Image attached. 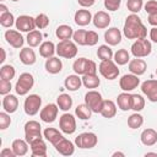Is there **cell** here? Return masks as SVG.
<instances>
[{"label": "cell", "mask_w": 157, "mask_h": 157, "mask_svg": "<svg viewBox=\"0 0 157 157\" xmlns=\"http://www.w3.org/2000/svg\"><path fill=\"white\" fill-rule=\"evenodd\" d=\"M123 33L128 39H142L146 38L147 29L141 18L136 13H131L125 18Z\"/></svg>", "instance_id": "1"}, {"label": "cell", "mask_w": 157, "mask_h": 157, "mask_svg": "<svg viewBox=\"0 0 157 157\" xmlns=\"http://www.w3.org/2000/svg\"><path fill=\"white\" fill-rule=\"evenodd\" d=\"M72 70L77 75L86 74H97V65L93 60H88L86 58H78L72 64Z\"/></svg>", "instance_id": "2"}, {"label": "cell", "mask_w": 157, "mask_h": 157, "mask_svg": "<svg viewBox=\"0 0 157 157\" xmlns=\"http://www.w3.org/2000/svg\"><path fill=\"white\" fill-rule=\"evenodd\" d=\"M33 85H34V78H33L32 74L23 72L20 75L18 80L15 85V91L20 96H26L29 92V90L33 87Z\"/></svg>", "instance_id": "3"}, {"label": "cell", "mask_w": 157, "mask_h": 157, "mask_svg": "<svg viewBox=\"0 0 157 157\" xmlns=\"http://www.w3.org/2000/svg\"><path fill=\"white\" fill-rule=\"evenodd\" d=\"M152 52V44L148 39H136L131 45V54L135 58H145Z\"/></svg>", "instance_id": "4"}, {"label": "cell", "mask_w": 157, "mask_h": 157, "mask_svg": "<svg viewBox=\"0 0 157 157\" xmlns=\"http://www.w3.org/2000/svg\"><path fill=\"white\" fill-rule=\"evenodd\" d=\"M56 54L60 58H65V59H72V58H75L76 54H77L76 43L71 42L70 39L60 40L56 44Z\"/></svg>", "instance_id": "5"}, {"label": "cell", "mask_w": 157, "mask_h": 157, "mask_svg": "<svg viewBox=\"0 0 157 157\" xmlns=\"http://www.w3.org/2000/svg\"><path fill=\"white\" fill-rule=\"evenodd\" d=\"M98 70L101 72V75L107 78V80H114L119 76V69H118V65L115 61H113L112 59L109 60H102L99 66H98Z\"/></svg>", "instance_id": "6"}, {"label": "cell", "mask_w": 157, "mask_h": 157, "mask_svg": "<svg viewBox=\"0 0 157 157\" xmlns=\"http://www.w3.org/2000/svg\"><path fill=\"white\" fill-rule=\"evenodd\" d=\"M103 102H104V99L98 91L92 90L85 94V103L91 108V110L93 113H101Z\"/></svg>", "instance_id": "7"}, {"label": "cell", "mask_w": 157, "mask_h": 157, "mask_svg": "<svg viewBox=\"0 0 157 157\" xmlns=\"http://www.w3.org/2000/svg\"><path fill=\"white\" fill-rule=\"evenodd\" d=\"M42 126L36 120H29L25 124V137L28 144L37 139H42Z\"/></svg>", "instance_id": "8"}, {"label": "cell", "mask_w": 157, "mask_h": 157, "mask_svg": "<svg viewBox=\"0 0 157 157\" xmlns=\"http://www.w3.org/2000/svg\"><path fill=\"white\" fill-rule=\"evenodd\" d=\"M40 105H42V98L38 94H29L25 99L23 109H25V113L27 115L33 117L39 112Z\"/></svg>", "instance_id": "9"}, {"label": "cell", "mask_w": 157, "mask_h": 157, "mask_svg": "<svg viewBox=\"0 0 157 157\" xmlns=\"http://www.w3.org/2000/svg\"><path fill=\"white\" fill-rule=\"evenodd\" d=\"M98 142V137L93 132H82L75 139V145L78 148H93Z\"/></svg>", "instance_id": "10"}, {"label": "cell", "mask_w": 157, "mask_h": 157, "mask_svg": "<svg viewBox=\"0 0 157 157\" xmlns=\"http://www.w3.org/2000/svg\"><path fill=\"white\" fill-rule=\"evenodd\" d=\"M59 128L64 134L71 135L76 131V120L75 117L70 113H65L59 119Z\"/></svg>", "instance_id": "11"}, {"label": "cell", "mask_w": 157, "mask_h": 157, "mask_svg": "<svg viewBox=\"0 0 157 157\" xmlns=\"http://www.w3.org/2000/svg\"><path fill=\"white\" fill-rule=\"evenodd\" d=\"M139 85H140V78L137 77V75L134 74H126L121 76L119 80V86L124 92H130L135 90Z\"/></svg>", "instance_id": "12"}, {"label": "cell", "mask_w": 157, "mask_h": 157, "mask_svg": "<svg viewBox=\"0 0 157 157\" xmlns=\"http://www.w3.org/2000/svg\"><path fill=\"white\" fill-rule=\"evenodd\" d=\"M16 28L21 32H31L33 31L37 26H36V18H33L32 16L28 15H21L16 18Z\"/></svg>", "instance_id": "13"}, {"label": "cell", "mask_w": 157, "mask_h": 157, "mask_svg": "<svg viewBox=\"0 0 157 157\" xmlns=\"http://www.w3.org/2000/svg\"><path fill=\"white\" fill-rule=\"evenodd\" d=\"M58 110H59L58 104L49 103V104H47L44 108L40 109L39 117H40V119H42L44 123H53V121L56 119V117H58Z\"/></svg>", "instance_id": "14"}, {"label": "cell", "mask_w": 157, "mask_h": 157, "mask_svg": "<svg viewBox=\"0 0 157 157\" xmlns=\"http://www.w3.org/2000/svg\"><path fill=\"white\" fill-rule=\"evenodd\" d=\"M141 91L150 102H157V80H146L142 82Z\"/></svg>", "instance_id": "15"}, {"label": "cell", "mask_w": 157, "mask_h": 157, "mask_svg": "<svg viewBox=\"0 0 157 157\" xmlns=\"http://www.w3.org/2000/svg\"><path fill=\"white\" fill-rule=\"evenodd\" d=\"M4 37H5L6 42H7L11 47H13V48H16V49L21 48V47L23 45V43H25L23 37H22V34L20 33V31L7 29V31L4 33Z\"/></svg>", "instance_id": "16"}, {"label": "cell", "mask_w": 157, "mask_h": 157, "mask_svg": "<svg viewBox=\"0 0 157 157\" xmlns=\"http://www.w3.org/2000/svg\"><path fill=\"white\" fill-rule=\"evenodd\" d=\"M104 40L108 45H118L121 42V32L117 27H110L104 33Z\"/></svg>", "instance_id": "17"}, {"label": "cell", "mask_w": 157, "mask_h": 157, "mask_svg": "<svg viewBox=\"0 0 157 157\" xmlns=\"http://www.w3.org/2000/svg\"><path fill=\"white\" fill-rule=\"evenodd\" d=\"M92 22H93V25H94L96 28L103 29V28H107V27L110 25V16H109L108 12H105V11H98V12L93 16Z\"/></svg>", "instance_id": "18"}, {"label": "cell", "mask_w": 157, "mask_h": 157, "mask_svg": "<svg viewBox=\"0 0 157 157\" xmlns=\"http://www.w3.org/2000/svg\"><path fill=\"white\" fill-rule=\"evenodd\" d=\"M29 147H31L32 156H34V157H45L47 156V145H45L43 137L32 141L29 144Z\"/></svg>", "instance_id": "19"}, {"label": "cell", "mask_w": 157, "mask_h": 157, "mask_svg": "<svg viewBox=\"0 0 157 157\" xmlns=\"http://www.w3.org/2000/svg\"><path fill=\"white\" fill-rule=\"evenodd\" d=\"M54 147H55V150H56L60 155H63V156H71V155H74V152H75V146H74V144H72L70 140L65 139V137H63Z\"/></svg>", "instance_id": "20"}, {"label": "cell", "mask_w": 157, "mask_h": 157, "mask_svg": "<svg viewBox=\"0 0 157 157\" xmlns=\"http://www.w3.org/2000/svg\"><path fill=\"white\" fill-rule=\"evenodd\" d=\"M146 69H147V64H146V61L144 59L135 58V59L129 61V70L134 75H137V76L144 75Z\"/></svg>", "instance_id": "21"}, {"label": "cell", "mask_w": 157, "mask_h": 157, "mask_svg": "<svg viewBox=\"0 0 157 157\" xmlns=\"http://www.w3.org/2000/svg\"><path fill=\"white\" fill-rule=\"evenodd\" d=\"M92 18H93V17H92V13H91L88 10H86V9L77 10V11L75 12V16H74L75 23H76L77 26H81V27L90 25L91 21H92Z\"/></svg>", "instance_id": "22"}, {"label": "cell", "mask_w": 157, "mask_h": 157, "mask_svg": "<svg viewBox=\"0 0 157 157\" xmlns=\"http://www.w3.org/2000/svg\"><path fill=\"white\" fill-rule=\"evenodd\" d=\"M2 108L5 112H7L9 114L15 113L18 108V99L16 96L13 94H6L2 98Z\"/></svg>", "instance_id": "23"}, {"label": "cell", "mask_w": 157, "mask_h": 157, "mask_svg": "<svg viewBox=\"0 0 157 157\" xmlns=\"http://www.w3.org/2000/svg\"><path fill=\"white\" fill-rule=\"evenodd\" d=\"M101 114L103 118H107V119L114 118L117 114V104L110 99H104L101 109Z\"/></svg>", "instance_id": "24"}, {"label": "cell", "mask_w": 157, "mask_h": 157, "mask_svg": "<svg viewBox=\"0 0 157 157\" xmlns=\"http://www.w3.org/2000/svg\"><path fill=\"white\" fill-rule=\"evenodd\" d=\"M140 139L145 146H153L157 142V131L155 129H151V128L145 129L141 132Z\"/></svg>", "instance_id": "25"}, {"label": "cell", "mask_w": 157, "mask_h": 157, "mask_svg": "<svg viewBox=\"0 0 157 157\" xmlns=\"http://www.w3.org/2000/svg\"><path fill=\"white\" fill-rule=\"evenodd\" d=\"M81 85H82V78H81L77 74H75V75H69V76L65 78V81H64L65 88L69 90V91H71V92L77 91V90L81 87Z\"/></svg>", "instance_id": "26"}, {"label": "cell", "mask_w": 157, "mask_h": 157, "mask_svg": "<svg viewBox=\"0 0 157 157\" xmlns=\"http://www.w3.org/2000/svg\"><path fill=\"white\" fill-rule=\"evenodd\" d=\"M63 69V63L59 58H55V56H52V58H48L47 61H45V70L49 72V74H59Z\"/></svg>", "instance_id": "27"}, {"label": "cell", "mask_w": 157, "mask_h": 157, "mask_svg": "<svg viewBox=\"0 0 157 157\" xmlns=\"http://www.w3.org/2000/svg\"><path fill=\"white\" fill-rule=\"evenodd\" d=\"M43 136L45 137V140H48L53 146H55L64 136L61 135V132L55 129V128H47L44 131H43Z\"/></svg>", "instance_id": "28"}, {"label": "cell", "mask_w": 157, "mask_h": 157, "mask_svg": "<svg viewBox=\"0 0 157 157\" xmlns=\"http://www.w3.org/2000/svg\"><path fill=\"white\" fill-rule=\"evenodd\" d=\"M20 60L25 65H33L36 63V53L33 49L28 48H22L20 52Z\"/></svg>", "instance_id": "29"}, {"label": "cell", "mask_w": 157, "mask_h": 157, "mask_svg": "<svg viewBox=\"0 0 157 157\" xmlns=\"http://www.w3.org/2000/svg\"><path fill=\"white\" fill-rule=\"evenodd\" d=\"M11 148L13 150L16 156L22 157V156L27 155V152H28V142L26 140H22V139H16L12 141Z\"/></svg>", "instance_id": "30"}, {"label": "cell", "mask_w": 157, "mask_h": 157, "mask_svg": "<svg viewBox=\"0 0 157 157\" xmlns=\"http://www.w3.org/2000/svg\"><path fill=\"white\" fill-rule=\"evenodd\" d=\"M54 53H56V47L54 45L53 42H50V40L42 42V44L39 45V54H40V56L48 59V58H52L54 55Z\"/></svg>", "instance_id": "31"}, {"label": "cell", "mask_w": 157, "mask_h": 157, "mask_svg": "<svg viewBox=\"0 0 157 157\" xmlns=\"http://www.w3.org/2000/svg\"><path fill=\"white\" fill-rule=\"evenodd\" d=\"M117 104H118V108L123 112L131 109V94L129 92H123V93L118 94Z\"/></svg>", "instance_id": "32"}, {"label": "cell", "mask_w": 157, "mask_h": 157, "mask_svg": "<svg viewBox=\"0 0 157 157\" xmlns=\"http://www.w3.org/2000/svg\"><path fill=\"white\" fill-rule=\"evenodd\" d=\"M42 39H43V36L38 29H33V31L28 32L27 38H26V40H27V43H28V45L31 48L40 45L42 44Z\"/></svg>", "instance_id": "33"}, {"label": "cell", "mask_w": 157, "mask_h": 157, "mask_svg": "<svg viewBox=\"0 0 157 157\" xmlns=\"http://www.w3.org/2000/svg\"><path fill=\"white\" fill-rule=\"evenodd\" d=\"M99 83H101V80L97 76V74H86L82 77V85L87 88H97Z\"/></svg>", "instance_id": "34"}, {"label": "cell", "mask_w": 157, "mask_h": 157, "mask_svg": "<svg viewBox=\"0 0 157 157\" xmlns=\"http://www.w3.org/2000/svg\"><path fill=\"white\" fill-rule=\"evenodd\" d=\"M56 104H58L59 109H61L64 112H67L72 107V98L67 93H61L56 98Z\"/></svg>", "instance_id": "35"}, {"label": "cell", "mask_w": 157, "mask_h": 157, "mask_svg": "<svg viewBox=\"0 0 157 157\" xmlns=\"http://www.w3.org/2000/svg\"><path fill=\"white\" fill-rule=\"evenodd\" d=\"M55 34H56V37H58L59 39L66 40V39H70V38L72 37L74 29H72L70 26H67V25H60V26L56 28Z\"/></svg>", "instance_id": "36"}, {"label": "cell", "mask_w": 157, "mask_h": 157, "mask_svg": "<svg viewBox=\"0 0 157 157\" xmlns=\"http://www.w3.org/2000/svg\"><path fill=\"white\" fill-rule=\"evenodd\" d=\"M93 112L91 110V108L86 104V103H82V104H78L75 109V114L77 115L78 119L81 120H88L91 118V114Z\"/></svg>", "instance_id": "37"}, {"label": "cell", "mask_w": 157, "mask_h": 157, "mask_svg": "<svg viewBox=\"0 0 157 157\" xmlns=\"http://www.w3.org/2000/svg\"><path fill=\"white\" fill-rule=\"evenodd\" d=\"M114 61L117 65H125L130 61V54L126 49H118L114 53Z\"/></svg>", "instance_id": "38"}, {"label": "cell", "mask_w": 157, "mask_h": 157, "mask_svg": "<svg viewBox=\"0 0 157 157\" xmlns=\"http://www.w3.org/2000/svg\"><path fill=\"white\" fill-rule=\"evenodd\" d=\"M97 56L102 61V60H109V59H112L114 56V54H113V50L110 49V47L108 44H103V45H99L98 47V49H97Z\"/></svg>", "instance_id": "39"}, {"label": "cell", "mask_w": 157, "mask_h": 157, "mask_svg": "<svg viewBox=\"0 0 157 157\" xmlns=\"http://www.w3.org/2000/svg\"><path fill=\"white\" fill-rule=\"evenodd\" d=\"M144 124V117L139 114V112H135L128 118V126L130 129H137Z\"/></svg>", "instance_id": "40"}, {"label": "cell", "mask_w": 157, "mask_h": 157, "mask_svg": "<svg viewBox=\"0 0 157 157\" xmlns=\"http://www.w3.org/2000/svg\"><path fill=\"white\" fill-rule=\"evenodd\" d=\"M145 108V98L141 94H131V109L140 112Z\"/></svg>", "instance_id": "41"}, {"label": "cell", "mask_w": 157, "mask_h": 157, "mask_svg": "<svg viewBox=\"0 0 157 157\" xmlns=\"http://www.w3.org/2000/svg\"><path fill=\"white\" fill-rule=\"evenodd\" d=\"M16 75V70L12 65H2L0 69V77L11 81Z\"/></svg>", "instance_id": "42"}, {"label": "cell", "mask_w": 157, "mask_h": 157, "mask_svg": "<svg viewBox=\"0 0 157 157\" xmlns=\"http://www.w3.org/2000/svg\"><path fill=\"white\" fill-rule=\"evenodd\" d=\"M15 22H16V20H15V17H13V15L11 12H6V13L0 15V25L2 27L10 28Z\"/></svg>", "instance_id": "43"}, {"label": "cell", "mask_w": 157, "mask_h": 157, "mask_svg": "<svg viewBox=\"0 0 157 157\" xmlns=\"http://www.w3.org/2000/svg\"><path fill=\"white\" fill-rule=\"evenodd\" d=\"M86 34H87L86 29H77L74 32L72 39L78 45H86Z\"/></svg>", "instance_id": "44"}, {"label": "cell", "mask_w": 157, "mask_h": 157, "mask_svg": "<svg viewBox=\"0 0 157 157\" xmlns=\"http://www.w3.org/2000/svg\"><path fill=\"white\" fill-rule=\"evenodd\" d=\"M144 6V0H128L126 1V7L130 12L137 13Z\"/></svg>", "instance_id": "45"}, {"label": "cell", "mask_w": 157, "mask_h": 157, "mask_svg": "<svg viewBox=\"0 0 157 157\" xmlns=\"http://www.w3.org/2000/svg\"><path fill=\"white\" fill-rule=\"evenodd\" d=\"M48 25H49V17L45 13H39L36 17V26H37V28L44 29V28L48 27Z\"/></svg>", "instance_id": "46"}, {"label": "cell", "mask_w": 157, "mask_h": 157, "mask_svg": "<svg viewBox=\"0 0 157 157\" xmlns=\"http://www.w3.org/2000/svg\"><path fill=\"white\" fill-rule=\"evenodd\" d=\"M11 124V118L7 112H1L0 113V129L6 130Z\"/></svg>", "instance_id": "47"}, {"label": "cell", "mask_w": 157, "mask_h": 157, "mask_svg": "<svg viewBox=\"0 0 157 157\" xmlns=\"http://www.w3.org/2000/svg\"><path fill=\"white\" fill-rule=\"evenodd\" d=\"M98 42V34L97 32L94 31H87V34H86V45H90V47H93L96 45Z\"/></svg>", "instance_id": "48"}, {"label": "cell", "mask_w": 157, "mask_h": 157, "mask_svg": "<svg viewBox=\"0 0 157 157\" xmlns=\"http://www.w3.org/2000/svg\"><path fill=\"white\" fill-rule=\"evenodd\" d=\"M12 86H11V81L9 80H5V78H1L0 80V94L1 96H6L10 93Z\"/></svg>", "instance_id": "49"}, {"label": "cell", "mask_w": 157, "mask_h": 157, "mask_svg": "<svg viewBox=\"0 0 157 157\" xmlns=\"http://www.w3.org/2000/svg\"><path fill=\"white\" fill-rule=\"evenodd\" d=\"M120 4H121V0H104V7L109 11L119 10Z\"/></svg>", "instance_id": "50"}, {"label": "cell", "mask_w": 157, "mask_h": 157, "mask_svg": "<svg viewBox=\"0 0 157 157\" xmlns=\"http://www.w3.org/2000/svg\"><path fill=\"white\" fill-rule=\"evenodd\" d=\"M145 11L148 13V15H155L157 13V1L156 0H148L145 5Z\"/></svg>", "instance_id": "51"}, {"label": "cell", "mask_w": 157, "mask_h": 157, "mask_svg": "<svg viewBox=\"0 0 157 157\" xmlns=\"http://www.w3.org/2000/svg\"><path fill=\"white\" fill-rule=\"evenodd\" d=\"M0 156L1 157H15L16 155H15V152H13V150L11 148H2L1 150V152H0Z\"/></svg>", "instance_id": "52"}, {"label": "cell", "mask_w": 157, "mask_h": 157, "mask_svg": "<svg viewBox=\"0 0 157 157\" xmlns=\"http://www.w3.org/2000/svg\"><path fill=\"white\" fill-rule=\"evenodd\" d=\"M77 2H78L82 7H91V6L96 2V0H77Z\"/></svg>", "instance_id": "53"}, {"label": "cell", "mask_w": 157, "mask_h": 157, "mask_svg": "<svg viewBox=\"0 0 157 157\" xmlns=\"http://www.w3.org/2000/svg\"><path fill=\"white\" fill-rule=\"evenodd\" d=\"M148 23L151 25V26H153V27H157V13H155V15H148Z\"/></svg>", "instance_id": "54"}, {"label": "cell", "mask_w": 157, "mask_h": 157, "mask_svg": "<svg viewBox=\"0 0 157 157\" xmlns=\"http://www.w3.org/2000/svg\"><path fill=\"white\" fill-rule=\"evenodd\" d=\"M150 39H151L152 42L157 43V27L151 28V31H150Z\"/></svg>", "instance_id": "55"}, {"label": "cell", "mask_w": 157, "mask_h": 157, "mask_svg": "<svg viewBox=\"0 0 157 157\" xmlns=\"http://www.w3.org/2000/svg\"><path fill=\"white\" fill-rule=\"evenodd\" d=\"M6 12H9V11H7V7H6L4 4H0V15L6 13Z\"/></svg>", "instance_id": "56"}, {"label": "cell", "mask_w": 157, "mask_h": 157, "mask_svg": "<svg viewBox=\"0 0 157 157\" xmlns=\"http://www.w3.org/2000/svg\"><path fill=\"white\" fill-rule=\"evenodd\" d=\"M5 58H6L5 49H4V48H1V59H0V63H4V61H5Z\"/></svg>", "instance_id": "57"}, {"label": "cell", "mask_w": 157, "mask_h": 157, "mask_svg": "<svg viewBox=\"0 0 157 157\" xmlns=\"http://www.w3.org/2000/svg\"><path fill=\"white\" fill-rule=\"evenodd\" d=\"M112 156H113V157H115V156H121V157H124L125 155H124L123 152H114V153H113Z\"/></svg>", "instance_id": "58"}, {"label": "cell", "mask_w": 157, "mask_h": 157, "mask_svg": "<svg viewBox=\"0 0 157 157\" xmlns=\"http://www.w3.org/2000/svg\"><path fill=\"white\" fill-rule=\"evenodd\" d=\"M145 156H146V157H147V156H157V153H156V152H147Z\"/></svg>", "instance_id": "59"}, {"label": "cell", "mask_w": 157, "mask_h": 157, "mask_svg": "<svg viewBox=\"0 0 157 157\" xmlns=\"http://www.w3.org/2000/svg\"><path fill=\"white\" fill-rule=\"evenodd\" d=\"M11 1H18V0H11Z\"/></svg>", "instance_id": "60"}, {"label": "cell", "mask_w": 157, "mask_h": 157, "mask_svg": "<svg viewBox=\"0 0 157 157\" xmlns=\"http://www.w3.org/2000/svg\"><path fill=\"white\" fill-rule=\"evenodd\" d=\"M156 75H157V69H156Z\"/></svg>", "instance_id": "61"}]
</instances>
